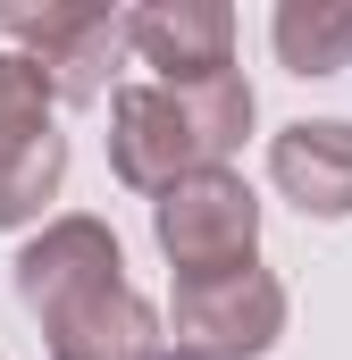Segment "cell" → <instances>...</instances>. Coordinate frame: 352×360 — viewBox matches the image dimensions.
Segmentation results:
<instances>
[{"instance_id": "6da1fadb", "label": "cell", "mask_w": 352, "mask_h": 360, "mask_svg": "<svg viewBox=\"0 0 352 360\" xmlns=\"http://www.w3.org/2000/svg\"><path fill=\"white\" fill-rule=\"evenodd\" d=\"M17 302L42 327L51 360H151L160 344V310L126 285V252L109 235V218H42V235L17 252Z\"/></svg>"}, {"instance_id": "7a4b0ae2", "label": "cell", "mask_w": 352, "mask_h": 360, "mask_svg": "<svg viewBox=\"0 0 352 360\" xmlns=\"http://www.w3.org/2000/svg\"><path fill=\"white\" fill-rule=\"evenodd\" d=\"M252 134V84L244 68L201 76V84H118L109 92V176L126 193H168L184 176H210L244 151Z\"/></svg>"}, {"instance_id": "3957f363", "label": "cell", "mask_w": 352, "mask_h": 360, "mask_svg": "<svg viewBox=\"0 0 352 360\" xmlns=\"http://www.w3.org/2000/svg\"><path fill=\"white\" fill-rule=\"evenodd\" d=\"M151 235H160V252H168L176 285L260 269V193L235 176V168L184 176V184H168V193L151 201Z\"/></svg>"}, {"instance_id": "277c9868", "label": "cell", "mask_w": 352, "mask_h": 360, "mask_svg": "<svg viewBox=\"0 0 352 360\" xmlns=\"http://www.w3.org/2000/svg\"><path fill=\"white\" fill-rule=\"evenodd\" d=\"M68 184L59 92L25 51H0V226H34Z\"/></svg>"}, {"instance_id": "5b68a950", "label": "cell", "mask_w": 352, "mask_h": 360, "mask_svg": "<svg viewBox=\"0 0 352 360\" xmlns=\"http://www.w3.org/2000/svg\"><path fill=\"white\" fill-rule=\"evenodd\" d=\"M0 34L51 76V92L68 101V109H92L101 92H109V68H118V51H126V17L118 8H101V0H8L0 8Z\"/></svg>"}, {"instance_id": "8992f818", "label": "cell", "mask_w": 352, "mask_h": 360, "mask_svg": "<svg viewBox=\"0 0 352 360\" xmlns=\"http://www.w3.org/2000/svg\"><path fill=\"white\" fill-rule=\"evenodd\" d=\"M168 327H176V352L260 360V352H277V335H285V285H277L268 269H235V276L176 285Z\"/></svg>"}, {"instance_id": "52a82bcc", "label": "cell", "mask_w": 352, "mask_h": 360, "mask_svg": "<svg viewBox=\"0 0 352 360\" xmlns=\"http://www.w3.org/2000/svg\"><path fill=\"white\" fill-rule=\"evenodd\" d=\"M126 51L160 68V84H201L235 68V8L227 0H143L126 17Z\"/></svg>"}, {"instance_id": "ba28073f", "label": "cell", "mask_w": 352, "mask_h": 360, "mask_svg": "<svg viewBox=\"0 0 352 360\" xmlns=\"http://www.w3.org/2000/svg\"><path fill=\"white\" fill-rule=\"evenodd\" d=\"M268 184L302 218H352V117H294L268 143Z\"/></svg>"}, {"instance_id": "9c48e42d", "label": "cell", "mask_w": 352, "mask_h": 360, "mask_svg": "<svg viewBox=\"0 0 352 360\" xmlns=\"http://www.w3.org/2000/svg\"><path fill=\"white\" fill-rule=\"evenodd\" d=\"M285 76H344L352 68V0H285L268 17Z\"/></svg>"}, {"instance_id": "30bf717a", "label": "cell", "mask_w": 352, "mask_h": 360, "mask_svg": "<svg viewBox=\"0 0 352 360\" xmlns=\"http://www.w3.org/2000/svg\"><path fill=\"white\" fill-rule=\"evenodd\" d=\"M151 360H201V352H151Z\"/></svg>"}]
</instances>
